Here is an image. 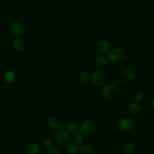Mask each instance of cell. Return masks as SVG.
Here are the masks:
<instances>
[{"instance_id":"obj_17","label":"cell","mask_w":154,"mask_h":154,"mask_svg":"<svg viewBox=\"0 0 154 154\" xmlns=\"http://www.w3.org/2000/svg\"><path fill=\"white\" fill-rule=\"evenodd\" d=\"M96 63L100 66H103L108 63V59L105 55H100L96 58Z\"/></svg>"},{"instance_id":"obj_11","label":"cell","mask_w":154,"mask_h":154,"mask_svg":"<svg viewBox=\"0 0 154 154\" xmlns=\"http://www.w3.org/2000/svg\"><path fill=\"white\" fill-rule=\"evenodd\" d=\"M128 111L130 114L132 115L137 114L140 110V107L138 103L137 102H131L128 106Z\"/></svg>"},{"instance_id":"obj_2","label":"cell","mask_w":154,"mask_h":154,"mask_svg":"<svg viewBox=\"0 0 154 154\" xmlns=\"http://www.w3.org/2000/svg\"><path fill=\"white\" fill-rule=\"evenodd\" d=\"M80 129L84 135L91 136L94 132L95 126L91 120H86L82 123Z\"/></svg>"},{"instance_id":"obj_12","label":"cell","mask_w":154,"mask_h":154,"mask_svg":"<svg viewBox=\"0 0 154 154\" xmlns=\"http://www.w3.org/2000/svg\"><path fill=\"white\" fill-rule=\"evenodd\" d=\"M61 125L60 120L57 117H51L48 120V125L52 129H57Z\"/></svg>"},{"instance_id":"obj_15","label":"cell","mask_w":154,"mask_h":154,"mask_svg":"<svg viewBox=\"0 0 154 154\" xmlns=\"http://www.w3.org/2000/svg\"><path fill=\"white\" fill-rule=\"evenodd\" d=\"M66 131L67 132L70 134H76L77 133L79 127L78 125L74 122H70L67 124L66 127Z\"/></svg>"},{"instance_id":"obj_3","label":"cell","mask_w":154,"mask_h":154,"mask_svg":"<svg viewBox=\"0 0 154 154\" xmlns=\"http://www.w3.org/2000/svg\"><path fill=\"white\" fill-rule=\"evenodd\" d=\"M135 123L134 120L130 117H123L119 122V126L120 129L123 131H129L134 127Z\"/></svg>"},{"instance_id":"obj_6","label":"cell","mask_w":154,"mask_h":154,"mask_svg":"<svg viewBox=\"0 0 154 154\" xmlns=\"http://www.w3.org/2000/svg\"><path fill=\"white\" fill-rule=\"evenodd\" d=\"M10 29L11 32L16 36L20 35L24 31L23 26L21 22H18V21H15L13 22L10 27Z\"/></svg>"},{"instance_id":"obj_26","label":"cell","mask_w":154,"mask_h":154,"mask_svg":"<svg viewBox=\"0 0 154 154\" xmlns=\"http://www.w3.org/2000/svg\"><path fill=\"white\" fill-rule=\"evenodd\" d=\"M151 104H152V106L153 108H154V97L152 99V102H151Z\"/></svg>"},{"instance_id":"obj_23","label":"cell","mask_w":154,"mask_h":154,"mask_svg":"<svg viewBox=\"0 0 154 154\" xmlns=\"http://www.w3.org/2000/svg\"><path fill=\"white\" fill-rule=\"evenodd\" d=\"M143 96L142 93L140 92H137L134 94V100H135V102H140L143 100Z\"/></svg>"},{"instance_id":"obj_13","label":"cell","mask_w":154,"mask_h":154,"mask_svg":"<svg viewBox=\"0 0 154 154\" xmlns=\"http://www.w3.org/2000/svg\"><path fill=\"white\" fill-rule=\"evenodd\" d=\"M79 150V146L75 142H70L67 146V151L71 154H75Z\"/></svg>"},{"instance_id":"obj_27","label":"cell","mask_w":154,"mask_h":154,"mask_svg":"<svg viewBox=\"0 0 154 154\" xmlns=\"http://www.w3.org/2000/svg\"><path fill=\"white\" fill-rule=\"evenodd\" d=\"M40 154H45V153H40Z\"/></svg>"},{"instance_id":"obj_7","label":"cell","mask_w":154,"mask_h":154,"mask_svg":"<svg viewBox=\"0 0 154 154\" xmlns=\"http://www.w3.org/2000/svg\"><path fill=\"white\" fill-rule=\"evenodd\" d=\"M98 48L100 52H101L102 53L106 54L110 51L111 44L108 40H102L99 43Z\"/></svg>"},{"instance_id":"obj_24","label":"cell","mask_w":154,"mask_h":154,"mask_svg":"<svg viewBox=\"0 0 154 154\" xmlns=\"http://www.w3.org/2000/svg\"><path fill=\"white\" fill-rule=\"evenodd\" d=\"M48 154H61L59 150L55 146L51 147L48 151Z\"/></svg>"},{"instance_id":"obj_28","label":"cell","mask_w":154,"mask_h":154,"mask_svg":"<svg viewBox=\"0 0 154 154\" xmlns=\"http://www.w3.org/2000/svg\"><path fill=\"white\" fill-rule=\"evenodd\" d=\"M153 81H154V75H153Z\"/></svg>"},{"instance_id":"obj_21","label":"cell","mask_w":154,"mask_h":154,"mask_svg":"<svg viewBox=\"0 0 154 154\" xmlns=\"http://www.w3.org/2000/svg\"><path fill=\"white\" fill-rule=\"evenodd\" d=\"M73 139L75 143H82L84 140V135L81 132H77L75 134L73 137Z\"/></svg>"},{"instance_id":"obj_10","label":"cell","mask_w":154,"mask_h":154,"mask_svg":"<svg viewBox=\"0 0 154 154\" xmlns=\"http://www.w3.org/2000/svg\"><path fill=\"white\" fill-rule=\"evenodd\" d=\"M94 150L93 147L89 144H84L79 148L80 154H94Z\"/></svg>"},{"instance_id":"obj_5","label":"cell","mask_w":154,"mask_h":154,"mask_svg":"<svg viewBox=\"0 0 154 154\" xmlns=\"http://www.w3.org/2000/svg\"><path fill=\"white\" fill-rule=\"evenodd\" d=\"M55 140L60 144H64L69 140V135L68 132L64 129L58 130L55 134Z\"/></svg>"},{"instance_id":"obj_14","label":"cell","mask_w":154,"mask_h":154,"mask_svg":"<svg viewBox=\"0 0 154 154\" xmlns=\"http://www.w3.org/2000/svg\"><path fill=\"white\" fill-rule=\"evenodd\" d=\"M13 48L18 51H22L25 48L24 42L20 39H15L12 42Z\"/></svg>"},{"instance_id":"obj_9","label":"cell","mask_w":154,"mask_h":154,"mask_svg":"<svg viewBox=\"0 0 154 154\" xmlns=\"http://www.w3.org/2000/svg\"><path fill=\"white\" fill-rule=\"evenodd\" d=\"M26 150L28 154H38L39 152V146L36 143L32 142L28 145Z\"/></svg>"},{"instance_id":"obj_18","label":"cell","mask_w":154,"mask_h":154,"mask_svg":"<svg viewBox=\"0 0 154 154\" xmlns=\"http://www.w3.org/2000/svg\"><path fill=\"white\" fill-rule=\"evenodd\" d=\"M78 78L81 82H86L90 78V74L88 71H82L78 75Z\"/></svg>"},{"instance_id":"obj_16","label":"cell","mask_w":154,"mask_h":154,"mask_svg":"<svg viewBox=\"0 0 154 154\" xmlns=\"http://www.w3.org/2000/svg\"><path fill=\"white\" fill-rule=\"evenodd\" d=\"M135 146L132 143H127L123 147V151L125 154H131L135 151Z\"/></svg>"},{"instance_id":"obj_25","label":"cell","mask_w":154,"mask_h":154,"mask_svg":"<svg viewBox=\"0 0 154 154\" xmlns=\"http://www.w3.org/2000/svg\"><path fill=\"white\" fill-rule=\"evenodd\" d=\"M109 87L110 88V90H111V91H115L117 87V86L114 84V83H112L111 84L109 85Z\"/></svg>"},{"instance_id":"obj_22","label":"cell","mask_w":154,"mask_h":154,"mask_svg":"<svg viewBox=\"0 0 154 154\" xmlns=\"http://www.w3.org/2000/svg\"><path fill=\"white\" fill-rule=\"evenodd\" d=\"M42 144L46 148H49L52 145V140L49 137H45L42 140Z\"/></svg>"},{"instance_id":"obj_1","label":"cell","mask_w":154,"mask_h":154,"mask_svg":"<svg viewBox=\"0 0 154 154\" xmlns=\"http://www.w3.org/2000/svg\"><path fill=\"white\" fill-rule=\"evenodd\" d=\"M124 57L123 50L119 48H115L111 49L108 55V59L113 63L120 62Z\"/></svg>"},{"instance_id":"obj_4","label":"cell","mask_w":154,"mask_h":154,"mask_svg":"<svg viewBox=\"0 0 154 154\" xmlns=\"http://www.w3.org/2000/svg\"><path fill=\"white\" fill-rule=\"evenodd\" d=\"M91 80L93 84L96 86L102 85L106 80L105 74L101 71H96L93 73L91 76Z\"/></svg>"},{"instance_id":"obj_20","label":"cell","mask_w":154,"mask_h":154,"mask_svg":"<svg viewBox=\"0 0 154 154\" xmlns=\"http://www.w3.org/2000/svg\"><path fill=\"white\" fill-rule=\"evenodd\" d=\"M5 80L8 82H11L15 78V75L12 71H7L5 75Z\"/></svg>"},{"instance_id":"obj_19","label":"cell","mask_w":154,"mask_h":154,"mask_svg":"<svg viewBox=\"0 0 154 154\" xmlns=\"http://www.w3.org/2000/svg\"><path fill=\"white\" fill-rule=\"evenodd\" d=\"M112 91L110 90L109 86H104L100 90V96L103 99H108L109 98L111 95Z\"/></svg>"},{"instance_id":"obj_8","label":"cell","mask_w":154,"mask_h":154,"mask_svg":"<svg viewBox=\"0 0 154 154\" xmlns=\"http://www.w3.org/2000/svg\"><path fill=\"white\" fill-rule=\"evenodd\" d=\"M123 76L126 80L129 81H132L136 78L137 73L133 69L127 68L123 72Z\"/></svg>"}]
</instances>
